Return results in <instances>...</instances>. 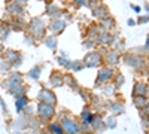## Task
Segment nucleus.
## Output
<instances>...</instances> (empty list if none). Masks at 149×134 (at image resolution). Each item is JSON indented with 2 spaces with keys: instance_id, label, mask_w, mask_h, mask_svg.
Returning a JSON list of instances; mask_svg holds the SVG:
<instances>
[{
  "instance_id": "nucleus-1",
  "label": "nucleus",
  "mask_w": 149,
  "mask_h": 134,
  "mask_svg": "<svg viewBox=\"0 0 149 134\" xmlns=\"http://www.w3.org/2000/svg\"><path fill=\"white\" fill-rule=\"evenodd\" d=\"M3 52V45H2V42H0V54Z\"/></svg>"
}]
</instances>
